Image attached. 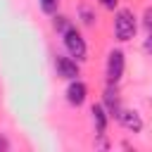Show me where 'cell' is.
<instances>
[{
	"label": "cell",
	"instance_id": "6da1fadb",
	"mask_svg": "<svg viewBox=\"0 0 152 152\" xmlns=\"http://www.w3.org/2000/svg\"><path fill=\"white\" fill-rule=\"evenodd\" d=\"M114 33L119 40H131L135 36V17L128 10H121L114 19Z\"/></svg>",
	"mask_w": 152,
	"mask_h": 152
},
{
	"label": "cell",
	"instance_id": "7a4b0ae2",
	"mask_svg": "<svg viewBox=\"0 0 152 152\" xmlns=\"http://www.w3.org/2000/svg\"><path fill=\"white\" fill-rule=\"evenodd\" d=\"M64 45H66V50H69L71 57H76V59L86 57V40L81 38V33L76 28H66L64 31Z\"/></svg>",
	"mask_w": 152,
	"mask_h": 152
},
{
	"label": "cell",
	"instance_id": "3957f363",
	"mask_svg": "<svg viewBox=\"0 0 152 152\" xmlns=\"http://www.w3.org/2000/svg\"><path fill=\"white\" fill-rule=\"evenodd\" d=\"M124 74V52L121 50H112L109 59H107V78L109 83H116Z\"/></svg>",
	"mask_w": 152,
	"mask_h": 152
},
{
	"label": "cell",
	"instance_id": "277c9868",
	"mask_svg": "<svg viewBox=\"0 0 152 152\" xmlns=\"http://www.w3.org/2000/svg\"><path fill=\"white\" fill-rule=\"evenodd\" d=\"M55 69H57V76H62V78H76V76H78V66H76V62L69 59V57H62V55H57V59H55Z\"/></svg>",
	"mask_w": 152,
	"mask_h": 152
},
{
	"label": "cell",
	"instance_id": "5b68a950",
	"mask_svg": "<svg viewBox=\"0 0 152 152\" xmlns=\"http://www.w3.org/2000/svg\"><path fill=\"white\" fill-rule=\"evenodd\" d=\"M66 100H69V104H76V107L83 104L86 102V86L81 81H71L66 88Z\"/></svg>",
	"mask_w": 152,
	"mask_h": 152
},
{
	"label": "cell",
	"instance_id": "8992f818",
	"mask_svg": "<svg viewBox=\"0 0 152 152\" xmlns=\"http://www.w3.org/2000/svg\"><path fill=\"white\" fill-rule=\"evenodd\" d=\"M119 121H121L128 131H133V133H138V131L142 128V121H140L138 112H131V109H121V112H119Z\"/></svg>",
	"mask_w": 152,
	"mask_h": 152
},
{
	"label": "cell",
	"instance_id": "52a82bcc",
	"mask_svg": "<svg viewBox=\"0 0 152 152\" xmlns=\"http://www.w3.org/2000/svg\"><path fill=\"white\" fill-rule=\"evenodd\" d=\"M93 119H95L97 133H104V128H107V114H104V107L95 104V107H93Z\"/></svg>",
	"mask_w": 152,
	"mask_h": 152
},
{
	"label": "cell",
	"instance_id": "ba28073f",
	"mask_svg": "<svg viewBox=\"0 0 152 152\" xmlns=\"http://www.w3.org/2000/svg\"><path fill=\"white\" fill-rule=\"evenodd\" d=\"M104 102H107V109L112 112V114H116L119 116V97H116V90H112V88H107V93H104Z\"/></svg>",
	"mask_w": 152,
	"mask_h": 152
},
{
	"label": "cell",
	"instance_id": "9c48e42d",
	"mask_svg": "<svg viewBox=\"0 0 152 152\" xmlns=\"http://www.w3.org/2000/svg\"><path fill=\"white\" fill-rule=\"evenodd\" d=\"M40 7L45 14H55L57 12V0H40Z\"/></svg>",
	"mask_w": 152,
	"mask_h": 152
},
{
	"label": "cell",
	"instance_id": "30bf717a",
	"mask_svg": "<svg viewBox=\"0 0 152 152\" xmlns=\"http://www.w3.org/2000/svg\"><path fill=\"white\" fill-rule=\"evenodd\" d=\"M145 26H147V31L152 33V10H147V12H145Z\"/></svg>",
	"mask_w": 152,
	"mask_h": 152
},
{
	"label": "cell",
	"instance_id": "8fae6325",
	"mask_svg": "<svg viewBox=\"0 0 152 152\" xmlns=\"http://www.w3.org/2000/svg\"><path fill=\"white\" fill-rule=\"evenodd\" d=\"M114 5H116V0H102V7H107V10H114Z\"/></svg>",
	"mask_w": 152,
	"mask_h": 152
},
{
	"label": "cell",
	"instance_id": "7c38bea8",
	"mask_svg": "<svg viewBox=\"0 0 152 152\" xmlns=\"http://www.w3.org/2000/svg\"><path fill=\"white\" fill-rule=\"evenodd\" d=\"M145 52H152V33H150V38L145 40Z\"/></svg>",
	"mask_w": 152,
	"mask_h": 152
},
{
	"label": "cell",
	"instance_id": "4fadbf2b",
	"mask_svg": "<svg viewBox=\"0 0 152 152\" xmlns=\"http://www.w3.org/2000/svg\"><path fill=\"white\" fill-rule=\"evenodd\" d=\"M0 150H7V140L5 138H0Z\"/></svg>",
	"mask_w": 152,
	"mask_h": 152
}]
</instances>
